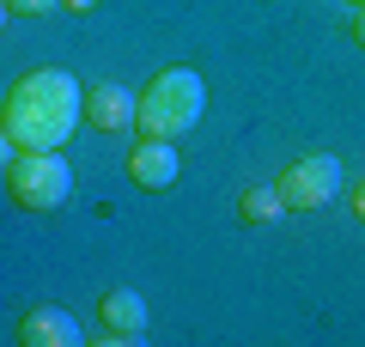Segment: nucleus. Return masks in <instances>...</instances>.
I'll return each instance as SVG.
<instances>
[{
    "label": "nucleus",
    "mask_w": 365,
    "mask_h": 347,
    "mask_svg": "<svg viewBox=\"0 0 365 347\" xmlns=\"http://www.w3.org/2000/svg\"><path fill=\"white\" fill-rule=\"evenodd\" d=\"M79 116H86V91L67 67H37V74L13 79L6 104H0V122L19 141V153H61L73 141Z\"/></svg>",
    "instance_id": "1"
},
{
    "label": "nucleus",
    "mask_w": 365,
    "mask_h": 347,
    "mask_svg": "<svg viewBox=\"0 0 365 347\" xmlns=\"http://www.w3.org/2000/svg\"><path fill=\"white\" fill-rule=\"evenodd\" d=\"M207 110V86H201L195 67H158L140 91H134V129L146 141H182V134L201 122Z\"/></svg>",
    "instance_id": "2"
},
{
    "label": "nucleus",
    "mask_w": 365,
    "mask_h": 347,
    "mask_svg": "<svg viewBox=\"0 0 365 347\" xmlns=\"http://www.w3.org/2000/svg\"><path fill=\"white\" fill-rule=\"evenodd\" d=\"M6 189H13L19 207L31 213H55V207L73 195V171H67L61 153H19L6 165Z\"/></svg>",
    "instance_id": "3"
},
{
    "label": "nucleus",
    "mask_w": 365,
    "mask_h": 347,
    "mask_svg": "<svg viewBox=\"0 0 365 347\" xmlns=\"http://www.w3.org/2000/svg\"><path fill=\"white\" fill-rule=\"evenodd\" d=\"M280 201L292 207V213H317V207H329L341 195V159L335 153H311V159H299V165H287L280 171Z\"/></svg>",
    "instance_id": "4"
},
{
    "label": "nucleus",
    "mask_w": 365,
    "mask_h": 347,
    "mask_svg": "<svg viewBox=\"0 0 365 347\" xmlns=\"http://www.w3.org/2000/svg\"><path fill=\"white\" fill-rule=\"evenodd\" d=\"M128 177H134V189H170V183L182 177L177 141H146L140 134V146L128 153Z\"/></svg>",
    "instance_id": "5"
},
{
    "label": "nucleus",
    "mask_w": 365,
    "mask_h": 347,
    "mask_svg": "<svg viewBox=\"0 0 365 347\" xmlns=\"http://www.w3.org/2000/svg\"><path fill=\"white\" fill-rule=\"evenodd\" d=\"M19 341L25 347H79L86 329H79L61 305H31L25 317H19Z\"/></svg>",
    "instance_id": "6"
},
{
    "label": "nucleus",
    "mask_w": 365,
    "mask_h": 347,
    "mask_svg": "<svg viewBox=\"0 0 365 347\" xmlns=\"http://www.w3.org/2000/svg\"><path fill=\"white\" fill-rule=\"evenodd\" d=\"M86 122L104 134H122L134 129V91L116 86V79H98V86H86Z\"/></svg>",
    "instance_id": "7"
},
{
    "label": "nucleus",
    "mask_w": 365,
    "mask_h": 347,
    "mask_svg": "<svg viewBox=\"0 0 365 347\" xmlns=\"http://www.w3.org/2000/svg\"><path fill=\"white\" fill-rule=\"evenodd\" d=\"M98 317H104V329L116 335V341H140L146 335V298L134 293V286H110L104 298H98Z\"/></svg>",
    "instance_id": "8"
},
{
    "label": "nucleus",
    "mask_w": 365,
    "mask_h": 347,
    "mask_svg": "<svg viewBox=\"0 0 365 347\" xmlns=\"http://www.w3.org/2000/svg\"><path fill=\"white\" fill-rule=\"evenodd\" d=\"M280 213H287V201H280L274 183H256V189H244V201H237V219H244V226H274Z\"/></svg>",
    "instance_id": "9"
},
{
    "label": "nucleus",
    "mask_w": 365,
    "mask_h": 347,
    "mask_svg": "<svg viewBox=\"0 0 365 347\" xmlns=\"http://www.w3.org/2000/svg\"><path fill=\"white\" fill-rule=\"evenodd\" d=\"M61 0H6V13L13 19H43V13H55Z\"/></svg>",
    "instance_id": "10"
},
{
    "label": "nucleus",
    "mask_w": 365,
    "mask_h": 347,
    "mask_svg": "<svg viewBox=\"0 0 365 347\" xmlns=\"http://www.w3.org/2000/svg\"><path fill=\"white\" fill-rule=\"evenodd\" d=\"M13 159H19V141H13V134H6V122H0V171L13 165Z\"/></svg>",
    "instance_id": "11"
},
{
    "label": "nucleus",
    "mask_w": 365,
    "mask_h": 347,
    "mask_svg": "<svg viewBox=\"0 0 365 347\" xmlns=\"http://www.w3.org/2000/svg\"><path fill=\"white\" fill-rule=\"evenodd\" d=\"M353 213L365 219V183H353Z\"/></svg>",
    "instance_id": "12"
},
{
    "label": "nucleus",
    "mask_w": 365,
    "mask_h": 347,
    "mask_svg": "<svg viewBox=\"0 0 365 347\" xmlns=\"http://www.w3.org/2000/svg\"><path fill=\"white\" fill-rule=\"evenodd\" d=\"M67 13H91V6H98V0H61Z\"/></svg>",
    "instance_id": "13"
},
{
    "label": "nucleus",
    "mask_w": 365,
    "mask_h": 347,
    "mask_svg": "<svg viewBox=\"0 0 365 347\" xmlns=\"http://www.w3.org/2000/svg\"><path fill=\"white\" fill-rule=\"evenodd\" d=\"M353 37H359V49H365V6H359V19H353Z\"/></svg>",
    "instance_id": "14"
},
{
    "label": "nucleus",
    "mask_w": 365,
    "mask_h": 347,
    "mask_svg": "<svg viewBox=\"0 0 365 347\" xmlns=\"http://www.w3.org/2000/svg\"><path fill=\"white\" fill-rule=\"evenodd\" d=\"M0 31H6V0H0Z\"/></svg>",
    "instance_id": "15"
},
{
    "label": "nucleus",
    "mask_w": 365,
    "mask_h": 347,
    "mask_svg": "<svg viewBox=\"0 0 365 347\" xmlns=\"http://www.w3.org/2000/svg\"><path fill=\"white\" fill-rule=\"evenodd\" d=\"M353 6H365V0H353Z\"/></svg>",
    "instance_id": "16"
}]
</instances>
